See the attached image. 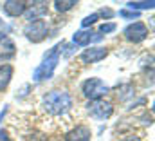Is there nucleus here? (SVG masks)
<instances>
[{
    "label": "nucleus",
    "instance_id": "1",
    "mask_svg": "<svg viewBox=\"0 0 155 141\" xmlns=\"http://www.w3.org/2000/svg\"><path fill=\"white\" fill-rule=\"evenodd\" d=\"M41 105L52 116H63L72 108V96L67 91H51L43 96Z\"/></svg>",
    "mask_w": 155,
    "mask_h": 141
},
{
    "label": "nucleus",
    "instance_id": "2",
    "mask_svg": "<svg viewBox=\"0 0 155 141\" xmlns=\"http://www.w3.org/2000/svg\"><path fill=\"white\" fill-rule=\"evenodd\" d=\"M63 45H65V43L60 42V43H56L51 51H47V53L43 54L41 64H40L38 67L35 69V72H33V80H35L36 83L52 78L54 70H56V67H58V62H60V51H61Z\"/></svg>",
    "mask_w": 155,
    "mask_h": 141
},
{
    "label": "nucleus",
    "instance_id": "3",
    "mask_svg": "<svg viewBox=\"0 0 155 141\" xmlns=\"http://www.w3.org/2000/svg\"><path fill=\"white\" fill-rule=\"evenodd\" d=\"M108 91H110V87H108L103 80H99V78H88V80L83 81V85H81V92H83V96H85L88 101L101 100Z\"/></svg>",
    "mask_w": 155,
    "mask_h": 141
},
{
    "label": "nucleus",
    "instance_id": "4",
    "mask_svg": "<svg viewBox=\"0 0 155 141\" xmlns=\"http://www.w3.org/2000/svg\"><path fill=\"white\" fill-rule=\"evenodd\" d=\"M24 35L29 42L33 43H40L41 40H45L49 35V26L45 20H36V22H31L24 27Z\"/></svg>",
    "mask_w": 155,
    "mask_h": 141
},
{
    "label": "nucleus",
    "instance_id": "5",
    "mask_svg": "<svg viewBox=\"0 0 155 141\" xmlns=\"http://www.w3.org/2000/svg\"><path fill=\"white\" fill-rule=\"evenodd\" d=\"M87 110H88V114H90L92 118L101 119V121L108 119V118L114 114V107H112V103H110V101H105V100L88 101V103H87Z\"/></svg>",
    "mask_w": 155,
    "mask_h": 141
},
{
    "label": "nucleus",
    "instance_id": "6",
    "mask_svg": "<svg viewBox=\"0 0 155 141\" xmlns=\"http://www.w3.org/2000/svg\"><path fill=\"white\" fill-rule=\"evenodd\" d=\"M123 35H124V38H126L128 42L139 43V42H143V40L148 38V27H146L143 22H134V24H130V26L124 27Z\"/></svg>",
    "mask_w": 155,
    "mask_h": 141
},
{
    "label": "nucleus",
    "instance_id": "7",
    "mask_svg": "<svg viewBox=\"0 0 155 141\" xmlns=\"http://www.w3.org/2000/svg\"><path fill=\"white\" fill-rule=\"evenodd\" d=\"M47 2H33L31 5H27V9H25V18L29 20V24L31 22H36V20H41L45 15H47Z\"/></svg>",
    "mask_w": 155,
    "mask_h": 141
},
{
    "label": "nucleus",
    "instance_id": "8",
    "mask_svg": "<svg viewBox=\"0 0 155 141\" xmlns=\"http://www.w3.org/2000/svg\"><path fill=\"white\" fill-rule=\"evenodd\" d=\"M16 54V45L9 36H0V62L5 64L13 60Z\"/></svg>",
    "mask_w": 155,
    "mask_h": 141
},
{
    "label": "nucleus",
    "instance_id": "9",
    "mask_svg": "<svg viewBox=\"0 0 155 141\" xmlns=\"http://www.w3.org/2000/svg\"><path fill=\"white\" fill-rule=\"evenodd\" d=\"M25 9H27V2H24V0H5L2 4V11L7 16H13V18L24 15Z\"/></svg>",
    "mask_w": 155,
    "mask_h": 141
},
{
    "label": "nucleus",
    "instance_id": "10",
    "mask_svg": "<svg viewBox=\"0 0 155 141\" xmlns=\"http://www.w3.org/2000/svg\"><path fill=\"white\" fill-rule=\"evenodd\" d=\"M107 54H108V51L103 49V47H90V49H85L79 58H81L83 64H96V62L105 60Z\"/></svg>",
    "mask_w": 155,
    "mask_h": 141
},
{
    "label": "nucleus",
    "instance_id": "11",
    "mask_svg": "<svg viewBox=\"0 0 155 141\" xmlns=\"http://www.w3.org/2000/svg\"><path fill=\"white\" fill-rule=\"evenodd\" d=\"M94 40H101V35L94 33L92 29H81V31H76V33L72 35V42H74L76 45H81V47L88 45V43L94 42Z\"/></svg>",
    "mask_w": 155,
    "mask_h": 141
},
{
    "label": "nucleus",
    "instance_id": "12",
    "mask_svg": "<svg viewBox=\"0 0 155 141\" xmlns=\"http://www.w3.org/2000/svg\"><path fill=\"white\" fill-rule=\"evenodd\" d=\"M90 129L85 125H78L65 134V141H90Z\"/></svg>",
    "mask_w": 155,
    "mask_h": 141
},
{
    "label": "nucleus",
    "instance_id": "13",
    "mask_svg": "<svg viewBox=\"0 0 155 141\" xmlns=\"http://www.w3.org/2000/svg\"><path fill=\"white\" fill-rule=\"evenodd\" d=\"M11 78H13V65H9V64L0 65V91H4L9 85Z\"/></svg>",
    "mask_w": 155,
    "mask_h": 141
},
{
    "label": "nucleus",
    "instance_id": "14",
    "mask_svg": "<svg viewBox=\"0 0 155 141\" xmlns=\"http://www.w3.org/2000/svg\"><path fill=\"white\" fill-rule=\"evenodd\" d=\"M78 2L76 0H56L54 2V9L60 11V13H65V11H71Z\"/></svg>",
    "mask_w": 155,
    "mask_h": 141
},
{
    "label": "nucleus",
    "instance_id": "15",
    "mask_svg": "<svg viewBox=\"0 0 155 141\" xmlns=\"http://www.w3.org/2000/svg\"><path fill=\"white\" fill-rule=\"evenodd\" d=\"M132 11H141V9H153V5H155V2L153 0H150V2H128L126 4Z\"/></svg>",
    "mask_w": 155,
    "mask_h": 141
},
{
    "label": "nucleus",
    "instance_id": "16",
    "mask_svg": "<svg viewBox=\"0 0 155 141\" xmlns=\"http://www.w3.org/2000/svg\"><path fill=\"white\" fill-rule=\"evenodd\" d=\"M99 20V16H97V13H92V15H88V16H85L83 20H81V26L87 29V27H90V26H94L96 22Z\"/></svg>",
    "mask_w": 155,
    "mask_h": 141
},
{
    "label": "nucleus",
    "instance_id": "17",
    "mask_svg": "<svg viewBox=\"0 0 155 141\" xmlns=\"http://www.w3.org/2000/svg\"><path fill=\"white\" fill-rule=\"evenodd\" d=\"M116 24H114V22H108V24H101V26H99V33H105V35H107V33H112V31H116Z\"/></svg>",
    "mask_w": 155,
    "mask_h": 141
},
{
    "label": "nucleus",
    "instance_id": "18",
    "mask_svg": "<svg viewBox=\"0 0 155 141\" xmlns=\"http://www.w3.org/2000/svg\"><path fill=\"white\" fill-rule=\"evenodd\" d=\"M119 16H123V18H139V13H137V11H126V9H121V11H119Z\"/></svg>",
    "mask_w": 155,
    "mask_h": 141
},
{
    "label": "nucleus",
    "instance_id": "19",
    "mask_svg": "<svg viewBox=\"0 0 155 141\" xmlns=\"http://www.w3.org/2000/svg\"><path fill=\"white\" fill-rule=\"evenodd\" d=\"M121 91H123V94H119V100H126V98L134 96V92H132V85H124Z\"/></svg>",
    "mask_w": 155,
    "mask_h": 141
},
{
    "label": "nucleus",
    "instance_id": "20",
    "mask_svg": "<svg viewBox=\"0 0 155 141\" xmlns=\"http://www.w3.org/2000/svg\"><path fill=\"white\" fill-rule=\"evenodd\" d=\"M9 31H11V26H7L4 20H0V36H7Z\"/></svg>",
    "mask_w": 155,
    "mask_h": 141
},
{
    "label": "nucleus",
    "instance_id": "21",
    "mask_svg": "<svg viewBox=\"0 0 155 141\" xmlns=\"http://www.w3.org/2000/svg\"><path fill=\"white\" fill-rule=\"evenodd\" d=\"M97 16H105V18H110V16H114V11H112V9H101V11L97 13Z\"/></svg>",
    "mask_w": 155,
    "mask_h": 141
},
{
    "label": "nucleus",
    "instance_id": "22",
    "mask_svg": "<svg viewBox=\"0 0 155 141\" xmlns=\"http://www.w3.org/2000/svg\"><path fill=\"white\" fill-rule=\"evenodd\" d=\"M0 141H13V139L7 136V132H5V130H0Z\"/></svg>",
    "mask_w": 155,
    "mask_h": 141
},
{
    "label": "nucleus",
    "instance_id": "23",
    "mask_svg": "<svg viewBox=\"0 0 155 141\" xmlns=\"http://www.w3.org/2000/svg\"><path fill=\"white\" fill-rule=\"evenodd\" d=\"M124 141H141V139H139L137 136H128V138H126Z\"/></svg>",
    "mask_w": 155,
    "mask_h": 141
}]
</instances>
